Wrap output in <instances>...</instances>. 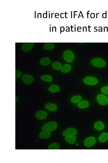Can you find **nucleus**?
Wrapping results in <instances>:
<instances>
[{
  "mask_svg": "<svg viewBox=\"0 0 108 163\" xmlns=\"http://www.w3.org/2000/svg\"><path fill=\"white\" fill-rule=\"evenodd\" d=\"M92 64L95 67L101 68L105 67L106 62L103 59L100 58L93 59L91 61Z\"/></svg>",
  "mask_w": 108,
  "mask_h": 163,
  "instance_id": "1",
  "label": "nucleus"
},
{
  "mask_svg": "<svg viewBox=\"0 0 108 163\" xmlns=\"http://www.w3.org/2000/svg\"><path fill=\"white\" fill-rule=\"evenodd\" d=\"M57 127V123L55 122H50L47 123L42 127V129L45 131H51L55 130Z\"/></svg>",
  "mask_w": 108,
  "mask_h": 163,
  "instance_id": "2",
  "label": "nucleus"
},
{
  "mask_svg": "<svg viewBox=\"0 0 108 163\" xmlns=\"http://www.w3.org/2000/svg\"><path fill=\"white\" fill-rule=\"evenodd\" d=\"M83 82L86 84L90 86H95L97 84L98 81L96 78L93 76H88L84 78Z\"/></svg>",
  "mask_w": 108,
  "mask_h": 163,
  "instance_id": "3",
  "label": "nucleus"
},
{
  "mask_svg": "<svg viewBox=\"0 0 108 163\" xmlns=\"http://www.w3.org/2000/svg\"><path fill=\"white\" fill-rule=\"evenodd\" d=\"M63 58L65 61L68 62H71L74 61L75 56L73 52L70 50L65 51L63 53Z\"/></svg>",
  "mask_w": 108,
  "mask_h": 163,
  "instance_id": "4",
  "label": "nucleus"
},
{
  "mask_svg": "<svg viewBox=\"0 0 108 163\" xmlns=\"http://www.w3.org/2000/svg\"><path fill=\"white\" fill-rule=\"evenodd\" d=\"M97 100L99 103L103 106L106 105L108 103V98L103 94L98 95Z\"/></svg>",
  "mask_w": 108,
  "mask_h": 163,
  "instance_id": "5",
  "label": "nucleus"
},
{
  "mask_svg": "<svg viewBox=\"0 0 108 163\" xmlns=\"http://www.w3.org/2000/svg\"><path fill=\"white\" fill-rule=\"evenodd\" d=\"M77 133L76 129L74 128H70L63 132V135L65 136H74Z\"/></svg>",
  "mask_w": 108,
  "mask_h": 163,
  "instance_id": "6",
  "label": "nucleus"
},
{
  "mask_svg": "<svg viewBox=\"0 0 108 163\" xmlns=\"http://www.w3.org/2000/svg\"><path fill=\"white\" fill-rule=\"evenodd\" d=\"M96 140L94 137H90L87 138L84 142V145L88 147H90L95 145Z\"/></svg>",
  "mask_w": 108,
  "mask_h": 163,
  "instance_id": "7",
  "label": "nucleus"
},
{
  "mask_svg": "<svg viewBox=\"0 0 108 163\" xmlns=\"http://www.w3.org/2000/svg\"><path fill=\"white\" fill-rule=\"evenodd\" d=\"M34 45V43H23L22 45V49L24 52H28L32 48Z\"/></svg>",
  "mask_w": 108,
  "mask_h": 163,
  "instance_id": "8",
  "label": "nucleus"
},
{
  "mask_svg": "<svg viewBox=\"0 0 108 163\" xmlns=\"http://www.w3.org/2000/svg\"><path fill=\"white\" fill-rule=\"evenodd\" d=\"M22 79L24 83L27 84L32 83L33 81V77L31 75L28 74L23 75L22 77Z\"/></svg>",
  "mask_w": 108,
  "mask_h": 163,
  "instance_id": "9",
  "label": "nucleus"
},
{
  "mask_svg": "<svg viewBox=\"0 0 108 163\" xmlns=\"http://www.w3.org/2000/svg\"><path fill=\"white\" fill-rule=\"evenodd\" d=\"M47 114L46 111H40L37 112L36 114V117L39 120H43L46 118Z\"/></svg>",
  "mask_w": 108,
  "mask_h": 163,
  "instance_id": "10",
  "label": "nucleus"
},
{
  "mask_svg": "<svg viewBox=\"0 0 108 163\" xmlns=\"http://www.w3.org/2000/svg\"><path fill=\"white\" fill-rule=\"evenodd\" d=\"M45 107L47 110L51 111H55L58 109L57 105L55 104L52 103H48L46 104Z\"/></svg>",
  "mask_w": 108,
  "mask_h": 163,
  "instance_id": "11",
  "label": "nucleus"
},
{
  "mask_svg": "<svg viewBox=\"0 0 108 163\" xmlns=\"http://www.w3.org/2000/svg\"><path fill=\"white\" fill-rule=\"evenodd\" d=\"M94 127L96 130H101L103 129L105 126L102 122L99 121L95 123L94 125Z\"/></svg>",
  "mask_w": 108,
  "mask_h": 163,
  "instance_id": "12",
  "label": "nucleus"
},
{
  "mask_svg": "<svg viewBox=\"0 0 108 163\" xmlns=\"http://www.w3.org/2000/svg\"><path fill=\"white\" fill-rule=\"evenodd\" d=\"M78 107L80 109H84L88 107L89 104L88 101L86 100H83L78 104Z\"/></svg>",
  "mask_w": 108,
  "mask_h": 163,
  "instance_id": "13",
  "label": "nucleus"
},
{
  "mask_svg": "<svg viewBox=\"0 0 108 163\" xmlns=\"http://www.w3.org/2000/svg\"><path fill=\"white\" fill-rule=\"evenodd\" d=\"M51 134L49 132L45 131L42 132L40 134L39 137L42 139H47L50 136Z\"/></svg>",
  "mask_w": 108,
  "mask_h": 163,
  "instance_id": "14",
  "label": "nucleus"
},
{
  "mask_svg": "<svg viewBox=\"0 0 108 163\" xmlns=\"http://www.w3.org/2000/svg\"><path fill=\"white\" fill-rule=\"evenodd\" d=\"M76 137L74 136H66L65 140L67 142L70 144H74L75 142Z\"/></svg>",
  "mask_w": 108,
  "mask_h": 163,
  "instance_id": "15",
  "label": "nucleus"
},
{
  "mask_svg": "<svg viewBox=\"0 0 108 163\" xmlns=\"http://www.w3.org/2000/svg\"><path fill=\"white\" fill-rule=\"evenodd\" d=\"M108 139V133H104L102 134L99 138V141L101 142H105Z\"/></svg>",
  "mask_w": 108,
  "mask_h": 163,
  "instance_id": "16",
  "label": "nucleus"
},
{
  "mask_svg": "<svg viewBox=\"0 0 108 163\" xmlns=\"http://www.w3.org/2000/svg\"><path fill=\"white\" fill-rule=\"evenodd\" d=\"M72 69V66L71 65L66 64L64 65L62 67L61 71L62 72L64 73H67L70 71Z\"/></svg>",
  "mask_w": 108,
  "mask_h": 163,
  "instance_id": "17",
  "label": "nucleus"
},
{
  "mask_svg": "<svg viewBox=\"0 0 108 163\" xmlns=\"http://www.w3.org/2000/svg\"><path fill=\"white\" fill-rule=\"evenodd\" d=\"M40 63L42 65H47L50 64L51 61L48 58L45 57L42 58L40 61Z\"/></svg>",
  "mask_w": 108,
  "mask_h": 163,
  "instance_id": "18",
  "label": "nucleus"
},
{
  "mask_svg": "<svg viewBox=\"0 0 108 163\" xmlns=\"http://www.w3.org/2000/svg\"><path fill=\"white\" fill-rule=\"evenodd\" d=\"M44 48L45 50H51L54 49V44L50 43H46L44 44Z\"/></svg>",
  "mask_w": 108,
  "mask_h": 163,
  "instance_id": "19",
  "label": "nucleus"
},
{
  "mask_svg": "<svg viewBox=\"0 0 108 163\" xmlns=\"http://www.w3.org/2000/svg\"><path fill=\"white\" fill-rule=\"evenodd\" d=\"M81 100V97L80 96H73L71 98V101L73 103L76 104L80 102Z\"/></svg>",
  "mask_w": 108,
  "mask_h": 163,
  "instance_id": "20",
  "label": "nucleus"
},
{
  "mask_svg": "<svg viewBox=\"0 0 108 163\" xmlns=\"http://www.w3.org/2000/svg\"><path fill=\"white\" fill-rule=\"evenodd\" d=\"M52 67L56 70H60L62 67V64L60 63L55 62L53 63L52 65Z\"/></svg>",
  "mask_w": 108,
  "mask_h": 163,
  "instance_id": "21",
  "label": "nucleus"
},
{
  "mask_svg": "<svg viewBox=\"0 0 108 163\" xmlns=\"http://www.w3.org/2000/svg\"><path fill=\"white\" fill-rule=\"evenodd\" d=\"M49 90L52 92H56L59 91V86L57 85H52L49 87Z\"/></svg>",
  "mask_w": 108,
  "mask_h": 163,
  "instance_id": "22",
  "label": "nucleus"
},
{
  "mask_svg": "<svg viewBox=\"0 0 108 163\" xmlns=\"http://www.w3.org/2000/svg\"><path fill=\"white\" fill-rule=\"evenodd\" d=\"M41 79L43 81L48 82H51L52 81V79L51 76L50 75H43L41 76Z\"/></svg>",
  "mask_w": 108,
  "mask_h": 163,
  "instance_id": "23",
  "label": "nucleus"
},
{
  "mask_svg": "<svg viewBox=\"0 0 108 163\" xmlns=\"http://www.w3.org/2000/svg\"><path fill=\"white\" fill-rule=\"evenodd\" d=\"M59 147V145L57 143H54L50 145L48 147V148L51 150L58 149Z\"/></svg>",
  "mask_w": 108,
  "mask_h": 163,
  "instance_id": "24",
  "label": "nucleus"
},
{
  "mask_svg": "<svg viewBox=\"0 0 108 163\" xmlns=\"http://www.w3.org/2000/svg\"><path fill=\"white\" fill-rule=\"evenodd\" d=\"M101 91L103 93L108 95V86H105L102 88Z\"/></svg>",
  "mask_w": 108,
  "mask_h": 163,
  "instance_id": "25",
  "label": "nucleus"
},
{
  "mask_svg": "<svg viewBox=\"0 0 108 163\" xmlns=\"http://www.w3.org/2000/svg\"><path fill=\"white\" fill-rule=\"evenodd\" d=\"M22 72L20 71L17 69L15 71V76L16 77H20L22 75Z\"/></svg>",
  "mask_w": 108,
  "mask_h": 163,
  "instance_id": "26",
  "label": "nucleus"
},
{
  "mask_svg": "<svg viewBox=\"0 0 108 163\" xmlns=\"http://www.w3.org/2000/svg\"><path fill=\"white\" fill-rule=\"evenodd\" d=\"M91 17L92 18H94L95 17V14H94V13H92L91 15Z\"/></svg>",
  "mask_w": 108,
  "mask_h": 163,
  "instance_id": "27",
  "label": "nucleus"
},
{
  "mask_svg": "<svg viewBox=\"0 0 108 163\" xmlns=\"http://www.w3.org/2000/svg\"><path fill=\"white\" fill-rule=\"evenodd\" d=\"M78 145V144H77V145Z\"/></svg>",
  "mask_w": 108,
  "mask_h": 163,
  "instance_id": "28",
  "label": "nucleus"
}]
</instances>
